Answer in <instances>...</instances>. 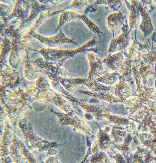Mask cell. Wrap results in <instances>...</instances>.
<instances>
[{"label":"cell","instance_id":"cell-1","mask_svg":"<svg viewBox=\"0 0 156 163\" xmlns=\"http://www.w3.org/2000/svg\"><path fill=\"white\" fill-rule=\"evenodd\" d=\"M67 98L86 112L92 113L98 121H101L103 119V115L104 113L110 112L109 108L103 105L88 103L84 100L68 94H67Z\"/></svg>","mask_w":156,"mask_h":163},{"label":"cell","instance_id":"cell-2","mask_svg":"<svg viewBox=\"0 0 156 163\" xmlns=\"http://www.w3.org/2000/svg\"><path fill=\"white\" fill-rule=\"evenodd\" d=\"M90 70L88 78L96 79L103 75L104 70L102 61L95 54L91 53L87 55Z\"/></svg>","mask_w":156,"mask_h":163},{"label":"cell","instance_id":"cell-3","mask_svg":"<svg viewBox=\"0 0 156 163\" xmlns=\"http://www.w3.org/2000/svg\"><path fill=\"white\" fill-rule=\"evenodd\" d=\"M78 91L81 94L105 101L110 104L120 102L122 101L115 95L108 92H95L90 90H79Z\"/></svg>","mask_w":156,"mask_h":163},{"label":"cell","instance_id":"cell-4","mask_svg":"<svg viewBox=\"0 0 156 163\" xmlns=\"http://www.w3.org/2000/svg\"><path fill=\"white\" fill-rule=\"evenodd\" d=\"M96 143L99 147L104 151L111 150L115 146L113 142L107 132L103 130H100L97 134Z\"/></svg>","mask_w":156,"mask_h":163},{"label":"cell","instance_id":"cell-5","mask_svg":"<svg viewBox=\"0 0 156 163\" xmlns=\"http://www.w3.org/2000/svg\"><path fill=\"white\" fill-rule=\"evenodd\" d=\"M122 55L121 52L105 58L102 61L110 69L115 71L119 70L122 63Z\"/></svg>","mask_w":156,"mask_h":163},{"label":"cell","instance_id":"cell-6","mask_svg":"<svg viewBox=\"0 0 156 163\" xmlns=\"http://www.w3.org/2000/svg\"><path fill=\"white\" fill-rule=\"evenodd\" d=\"M84 85L90 90L95 92H108L111 89L110 86L99 82L95 79L86 78Z\"/></svg>","mask_w":156,"mask_h":163},{"label":"cell","instance_id":"cell-7","mask_svg":"<svg viewBox=\"0 0 156 163\" xmlns=\"http://www.w3.org/2000/svg\"><path fill=\"white\" fill-rule=\"evenodd\" d=\"M119 82L114 87L115 95L123 101L129 93L128 87L125 82L122 75L120 76Z\"/></svg>","mask_w":156,"mask_h":163},{"label":"cell","instance_id":"cell-8","mask_svg":"<svg viewBox=\"0 0 156 163\" xmlns=\"http://www.w3.org/2000/svg\"><path fill=\"white\" fill-rule=\"evenodd\" d=\"M104 151L100 149L97 143L94 145L90 162L91 163H109V159Z\"/></svg>","mask_w":156,"mask_h":163},{"label":"cell","instance_id":"cell-9","mask_svg":"<svg viewBox=\"0 0 156 163\" xmlns=\"http://www.w3.org/2000/svg\"><path fill=\"white\" fill-rule=\"evenodd\" d=\"M86 78L74 77L64 80V85L68 91L73 92L77 87L84 84Z\"/></svg>","mask_w":156,"mask_h":163},{"label":"cell","instance_id":"cell-10","mask_svg":"<svg viewBox=\"0 0 156 163\" xmlns=\"http://www.w3.org/2000/svg\"><path fill=\"white\" fill-rule=\"evenodd\" d=\"M120 74L115 71L112 73H107L95 79L98 82L110 86L115 83L119 80Z\"/></svg>","mask_w":156,"mask_h":163},{"label":"cell","instance_id":"cell-11","mask_svg":"<svg viewBox=\"0 0 156 163\" xmlns=\"http://www.w3.org/2000/svg\"><path fill=\"white\" fill-rule=\"evenodd\" d=\"M119 14H114L111 15L108 18V25L112 31H115L119 26V23L118 21Z\"/></svg>","mask_w":156,"mask_h":163},{"label":"cell","instance_id":"cell-12","mask_svg":"<svg viewBox=\"0 0 156 163\" xmlns=\"http://www.w3.org/2000/svg\"><path fill=\"white\" fill-rule=\"evenodd\" d=\"M103 118L107 119L111 122L121 124H124L125 120L119 116L111 114L110 112L105 113L103 115Z\"/></svg>","mask_w":156,"mask_h":163}]
</instances>
